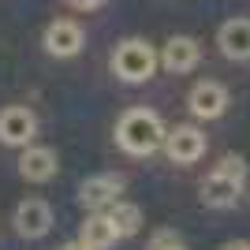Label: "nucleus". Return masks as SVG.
Segmentation results:
<instances>
[{
    "mask_svg": "<svg viewBox=\"0 0 250 250\" xmlns=\"http://www.w3.org/2000/svg\"><path fill=\"white\" fill-rule=\"evenodd\" d=\"M34 131H38V120H34L30 108L8 104V108L0 112V142H4V146H30Z\"/></svg>",
    "mask_w": 250,
    "mask_h": 250,
    "instance_id": "obj_4",
    "label": "nucleus"
},
{
    "mask_svg": "<svg viewBox=\"0 0 250 250\" xmlns=\"http://www.w3.org/2000/svg\"><path fill=\"white\" fill-rule=\"evenodd\" d=\"M116 142H120L131 157H146L165 142V127H161V120H157L153 112L131 108V112L120 120V127H116Z\"/></svg>",
    "mask_w": 250,
    "mask_h": 250,
    "instance_id": "obj_2",
    "label": "nucleus"
},
{
    "mask_svg": "<svg viewBox=\"0 0 250 250\" xmlns=\"http://www.w3.org/2000/svg\"><path fill=\"white\" fill-rule=\"evenodd\" d=\"M56 168H60V161H56V153H52L49 146H22L19 176L26 179V183H49V179L56 176Z\"/></svg>",
    "mask_w": 250,
    "mask_h": 250,
    "instance_id": "obj_7",
    "label": "nucleus"
},
{
    "mask_svg": "<svg viewBox=\"0 0 250 250\" xmlns=\"http://www.w3.org/2000/svg\"><path fill=\"white\" fill-rule=\"evenodd\" d=\"M202 60V45L187 34H176V38H168L165 52H161V63H165L172 75H183V71H194Z\"/></svg>",
    "mask_w": 250,
    "mask_h": 250,
    "instance_id": "obj_8",
    "label": "nucleus"
},
{
    "mask_svg": "<svg viewBox=\"0 0 250 250\" xmlns=\"http://www.w3.org/2000/svg\"><path fill=\"white\" fill-rule=\"evenodd\" d=\"M116 239H120V231H116V224L108 220V213H94V217H86L83 235H79V243H83L86 250H108Z\"/></svg>",
    "mask_w": 250,
    "mask_h": 250,
    "instance_id": "obj_13",
    "label": "nucleus"
},
{
    "mask_svg": "<svg viewBox=\"0 0 250 250\" xmlns=\"http://www.w3.org/2000/svg\"><path fill=\"white\" fill-rule=\"evenodd\" d=\"M71 8H79V11H94V8H101L104 0H67Z\"/></svg>",
    "mask_w": 250,
    "mask_h": 250,
    "instance_id": "obj_16",
    "label": "nucleus"
},
{
    "mask_svg": "<svg viewBox=\"0 0 250 250\" xmlns=\"http://www.w3.org/2000/svg\"><path fill=\"white\" fill-rule=\"evenodd\" d=\"M187 104L198 120H217V116H224V108H228V90L220 83H198L190 90Z\"/></svg>",
    "mask_w": 250,
    "mask_h": 250,
    "instance_id": "obj_11",
    "label": "nucleus"
},
{
    "mask_svg": "<svg viewBox=\"0 0 250 250\" xmlns=\"http://www.w3.org/2000/svg\"><path fill=\"white\" fill-rule=\"evenodd\" d=\"M112 71H116V79H124V83H146V79H153V71H157L153 45L142 42V38L120 42L116 52H112Z\"/></svg>",
    "mask_w": 250,
    "mask_h": 250,
    "instance_id": "obj_3",
    "label": "nucleus"
},
{
    "mask_svg": "<svg viewBox=\"0 0 250 250\" xmlns=\"http://www.w3.org/2000/svg\"><path fill=\"white\" fill-rule=\"evenodd\" d=\"M161 146L168 149V157H172L176 165H194V161L206 153V135H202L198 127L183 124V127H176L172 135H165Z\"/></svg>",
    "mask_w": 250,
    "mask_h": 250,
    "instance_id": "obj_5",
    "label": "nucleus"
},
{
    "mask_svg": "<svg viewBox=\"0 0 250 250\" xmlns=\"http://www.w3.org/2000/svg\"><path fill=\"white\" fill-rule=\"evenodd\" d=\"M120 190H124V176H112V172H104V176H90L83 187H79V202H83L86 209L101 213V209H108L116 202Z\"/></svg>",
    "mask_w": 250,
    "mask_h": 250,
    "instance_id": "obj_6",
    "label": "nucleus"
},
{
    "mask_svg": "<svg viewBox=\"0 0 250 250\" xmlns=\"http://www.w3.org/2000/svg\"><path fill=\"white\" fill-rule=\"evenodd\" d=\"M243 183H247L243 157H224L206 176V183H202V202H206L209 209H231L243 194Z\"/></svg>",
    "mask_w": 250,
    "mask_h": 250,
    "instance_id": "obj_1",
    "label": "nucleus"
},
{
    "mask_svg": "<svg viewBox=\"0 0 250 250\" xmlns=\"http://www.w3.org/2000/svg\"><path fill=\"white\" fill-rule=\"evenodd\" d=\"M79 49H83V26H79V22H71V19L49 22V30H45V52H49V56L67 60V56H75Z\"/></svg>",
    "mask_w": 250,
    "mask_h": 250,
    "instance_id": "obj_9",
    "label": "nucleus"
},
{
    "mask_svg": "<svg viewBox=\"0 0 250 250\" xmlns=\"http://www.w3.org/2000/svg\"><path fill=\"white\" fill-rule=\"evenodd\" d=\"M60 250H86V247H83V243H63Z\"/></svg>",
    "mask_w": 250,
    "mask_h": 250,
    "instance_id": "obj_18",
    "label": "nucleus"
},
{
    "mask_svg": "<svg viewBox=\"0 0 250 250\" xmlns=\"http://www.w3.org/2000/svg\"><path fill=\"white\" fill-rule=\"evenodd\" d=\"M49 228H52V209L42 198H26L15 209V231L22 239H42Z\"/></svg>",
    "mask_w": 250,
    "mask_h": 250,
    "instance_id": "obj_10",
    "label": "nucleus"
},
{
    "mask_svg": "<svg viewBox=\"0 0 250 250\" xmlns=\"http://www.w3.org/2000/svg\"><path fill=\"white\" fill-rule=\"evenodd\" d=\"M220 250H250V243L247 239H231V243H224Z\"/></svg>",
    "mask_w": 250,
    "mask_h": 250,
    "instance_id": "obj_17",
    "label": "nucleus"
},
{
    "mask_svg": "<svg viewBox=\"0 0 250 250\" xmlns=\"http://www.w3.org/2000/svg\"><path fill=\"white\" fill-rule=\"evenodd\" d=\"M149 250H187V243L176 228H161L149 235Z\"/></svg>",
    "mask_w": 250,
    "mask_h": 250,
    "instance_id": "obj_15",
    "label": "nucleus"
},
{
    "mask_svg": "<svg viewBox=\"0 0 250 250\" xmlns=\"http://www.w3.org/2000/svg\"><path fill=\"white\" fill-rule=\"evenodd\" d=\"M108 220L116 224L120 239H124V235H135V231L142 228V209H138L135 202H112V206H108Z\"/></svg>",
    "mask_w": 250,
    "mask_h": 250,
    "instance_id": "obj_14",
    "label": "nucleus"
},
{
    "mask_svg": "<svg viewBox=\"0 0 250 250\" xmlns=\"http://www.w3.org/2000/svg\"><path fill=\"white\" fill-rule=\"evenodd\" d=\"M217 45L228 60H250V19H228L217 30Z\"/></svg>",
    "mask_w": 250,
    "mask_h": 250,
    "instance_id": "obj_12",
    "label": "nucleus"
}]
</instances>
